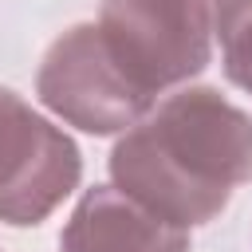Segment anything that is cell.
<instances>
[{
  "instance_id": "6da1fadb",
  "label": "cell",
  "mask_w": 252,
  "mask_h": 252,
  "mask_svg": "<svg viewBox=\"0 0 252 252\" xmlns=\"http://www.w3.org/2000/svg\"><path fill=\"white\" fill-rule=\"evenodd\" d=\"M106 169L161 220L209 224L252 181V114L217 87H177L114 142Z\"/></svg>"
},
{
  "instance_id": "7a4b0ae2",
  "label": "cell",
  "mask_w": 252,
  "mask_h": 252,
  "mask_svg": "<svg viewBox=\"0 0 252 252\" xmlns=\"http://www.w3.org/2000/svg\"><path fill=\"white\" fill-rule=\"evenodd\" d=\"M35 94L55 118L94 138L126 134L158 106L114 59L98 24H75L43 51Z\"/></svg>"
},
{
  "instance_id": "3957f363",
  "label": "cell",
  "mask_w": 252,
  "mask_h": 252,
  "mask_svg": "<svg viewBox=\"0 0 252 252\" xmlns=\"http://www.w3.org/2000/svg\"><path fill=\"white\" fill-rule=\"evenodd\" d=\"M98 32L150 98L189 87L213 59L209 0H102Z\"/></svg>"
},
{
  "instance_id": "277c9868",
  "label": "cell",
  "mask_w": 252,
  "mask_h": 252,
  "mask_svg": "<svg viewBox=\"0 0 252 252\" xmlns=\"http://www.w3.org/2000/svg\"><path fill=\"white\" fill-rule=\"evenodd\" d=\"M83 181V154L55 122L0 87V220L43 224Z\"/></svg>"
},
{
  "instance_id": "5b68a950",
  "label": "cell",
  "mask_w": 252,
  "mask_h": 252,
  "mask_svg": "<svg viewBox=\"0 0 252 252\" xmlns=\"http://www.w3.org/2000/svg\"><path fill=\"white\" fill-rule=\"evenodd\" d=\"M59 252H189V228L161 220L114 185H94L71 209Z\"/></svg>"
},
{
  "instance_id": "8992f818",
  "label": "cell",
  "mask_w": 252,
  "mask_h": 252,
  "mask_svg": "<svg viewBox=\"0 0 252 252\" xmlns=\"http://www.w3.org/2000/svg\"><path fill=\"white\" fill-rule=\"evenodd\" d=\"M209 12H213V35L220 39V47L252 28V0H209Z\"/></svg>"
},
{
  "instance_id": "52a82bcc",
  "label": "cell",
  "mask_w": 252,
  "mask_h": 252,
  "mask_svg": "<svg viewBox=\"0 0 252 252\" xmlns=\"http://www.w3.org/2000/svg\"><path fill=\"white\" fill-rule=\"evenodd\" d=\"M224 79L252 94V28L240 32L232 43H224Z\"/></svg>"
}]
</instances>
